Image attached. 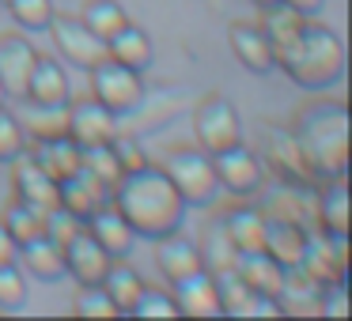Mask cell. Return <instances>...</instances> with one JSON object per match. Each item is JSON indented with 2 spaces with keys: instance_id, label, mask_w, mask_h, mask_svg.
Wrapping results in <instances>:
<instances>
[{
  "instance_id": "obj_11",
  "label": "cell",
  "mask_w": 352,
  "mask_h": 321,
  "mask_svg": "<svg viewBox=\"0 0 352 321\" xmlns=\"http://www.w3.org/2000/svg\"><path fill=\"white\" fill-rule=\"evenodd\" d=\"M170 295H175L178 313L186 318H220L223 302H220V287H216V276L208 268L182 276V280L170 283Z\"/></svg>"
},
{
  "instance_id": "obj_16",
  "label": "cell",
  "mask_w": 352,
  "mask_h": 321,
  "mask_svg": "<svg viewBox=\"0 0 352 321\" xmlns=\"http://www.w3.org/2000/svg\"><path fill=\"white\" fill-rule=\"evenodd\" d=\"M84 227L91 230L95 242H99L110 257H129L133 246H137V230H133L129 219L114 208V200H102V204L84 219Z\"/></svg>"
},
{
  "instance_id": "obj_27",
  "label": "cell",
  "mask_w": 352,
  "mask_h": 321,
  "mask_svg": "<svg viewBox=\"0 0 352 321\" xmlns=\"http://www.w3.org/2000/svg\"><path fill=\"white\" fill-rule=\"evenodd\" d=\"M19 253H23V265L31 268L38 280H61L65 276V250H61V242H54V238L46 235V230H42L38 238L19 246Z\"/></svg>"
},
{
  "instance_id": "obj_12",
  "label": "cell",
  "mask_w": 352,
  "mask_h": 321,
  "mask_svg": "<svg viewBox=\"0 0 352 321\" xmlns=\"http://www.w3.org/2000/svg\"><path fill=\"white\" fill-rule=\"evenodd\" d=\"M61 250H65V272H69L76 283H102L110 261H114L99 242H95V235L87 227H80L76 235L65 238Z\"/></svg>"
},
{
  "instance_id": "obj_37",
  "label": "cell",
  "mask_w": 352,
  "mask_h": 321,
  "mask_svg": "<svg viewBox=\"0 0 352 321\" xmlns=\"http://www.w3.org/2000/svg\"><path fill=\"white\" fill-rule=\"evenodd\" d=\"M23 147H27V132L19 125V117L0 106V163H12Z\"/></svg>"
},
{
  "instance_id": "obj_6",
  "label": "cell",
  "mask_w": 352,
  "mask_h": 321,
  "mask_svg": "<svg viewBox=\"0 0 352 321\" xmlns=\"http://www.w3.org/2000/svg\"><path fill=\"white\" fill-rule=\"evenodd\" d=\"M91 99H99L107 110L114 114H133L144 99V80L137 69L114 61V57H102L99 64H91Z\"/></svg>"
},
{
  "instance_id": "obj_21",
  "label": "cell",
  "mask_w": 352,
  "mask_h": 321,
  "mask_svg": "<svg viewBox=\"0 0 352 321\" xmlns=\"http://www.w3.org/2000/svg\"><path fill=\"white\" fill-rule=\"evenodd\" d=\"M303 246H307V230L299 219H292V215H265V242H261V250L269 257H276L284 268H292L303 257Z\"/></svg>"
},
{
  "instance_id": "obj_15",
  "label": "cell",
  "mask_w": 352,
  "mask_h": 321,
  "mask_svg": "<svg viewBox=\"0 0 352 321\" xmlns=\"http://www.w3.org/2000/svg\"><path fill=\"white\" fill-rule=\"evenodd\" d=\"M12 197L34 204L38 212H46V208L57 204V182L31 159V152H27V147L16 155V159H12Z\"/></svg>"
},
{
  "instance_id": "obj_43",
  "label": "cell",
  "mask_w": 352,
  "mask_h": 321,
  "mask_svg": "<svg viewBox=\"0 0 352 321\" xmlns=\"http://www.w3.org/2000/svg\"><path fill=\"white\" fill-rule=\"evenodd\" d=\"M254 4H258V8H265V4H273V0H254Z\"/></svg>"
},
{
  "instance_id": "obj_2",
  "label": "cell",
  "mask_w": 352,
  "mask_h": 321,
  "mask_svg": "<svg viewBox=\"0 0 352 321\" xmlns=\"http://www.w3.org/2000/svg\"><path fill=\"white\" fill-rule=\"evenodd\" d=\"M288 132L311 178H349V106L341 99H307Z\"/></svg>"
},
{
  "instance_id": "obj_35",
  "label": "cell",
  "mask_w": 352,
  "mask_h": 321,
  "mask_svg": "<svg viewBox=\"0 0 352 321\" xmlns=\"http://www.w3.org/2000/svg\"><path fill=\"white\" fill-rule=\"evenodd\" d=\"M8 12L23 31H46L54 19V0H8Z\"/></svg>"
},
{
  "instance_id": "obj_13",
  "label": "cell",
  "mask_w": 352,
  "mask_h": 321,
  "mask_svg": "<svg viewBox=\"0 0 352 321\" xmlns=\"http://www.w3.org/2000/svg\"><path fill=\"white\" fill-rule=\"evenodd\" d=\"M228 42H231V54L239 57V64H243L246 72H258V76H265V72L276 69L273 38L265 34V27H261V23H250V19H243V23H231Z\"/></svg>"
},
{
  "instance_id": "obj_31",
  "label": "cell",
  "mask_w": 352,
  "mask_h": 321,
  "mask_svg": "<svg viewBox=\"0 0 352 321\" xmlns=\"http://www.w3.org/2000/svg\"><path fill=\"white\" fill-rule=\"evenodd\" d=\"M0 223H4V227L12 230V238H16L19 246L42 235V212H38L34 204H27V200H16V197H12V204L4 208Z\"/></svg>"
},
{
  "instance_id": "obj_22",
  "label": "cell",
  "mask_w": 352,
  "mask_h": 321,
  "mask_svg": "<svg viewBox=\"0 0 352 321\" xmlns=\"http://www.w3.org/2000/svg\"><path fill=\"white\" fill-rule=\"evenodd\" d=\"M220 227L228 235V242L235 246V253L261 250V242H265V212L254 204H235L231 212H223Z\"/></svg>"
},
{
  "instance_id": "obj_32",
  "label": "cell",
  "mask_w": 352,
  "mask_h": 321,
  "mask_svg": "<svg viewBox=\"0 0 352 321\" xmlns=\"http://www.w3.org/2000/svg\"><path fill=\"white\" fill-rule=\"evenodd\" d=\"M303 19H307V16L292 8L288 0H273V4H265V8H261V27H265V34L273 38V46L288 38V34L296 31Z\"/></svg>"
},
{
  "instance_id": "obj_3",
  "label": "cell",
  "mask_w": 352,
  "mask_h": 321,
  "mask_svg": "<svg viewBox=\"0 0 352 321\" xmlns=\"http://www.w3.org/2000/svg\"><path fill=\"white\" fill-rule=\"evenodd\" d=\"M276 69L303 91H326L344 72V42L333 27L307 16L284 42H276Z\"/></svg>"
},
{
  "instance_id": "obj_42",
  "label": "cell",
  "mask_w": 352,
  "mask_h": 321,
  "mask_svg": "<svg viewBox=\"0 0 352 321\" xmlns=\"http://www.w3.org/2000/svg\"><path fill=\"white\" fill-rule=\"evenodd\" d=\"M4 99H8V91H4V84H0V106H4Z\"/></svg>"
},
{
  "instance_id": "obj_24",
  "label": "cell",
  "mask_w": 352,
  "mask_h": 321,
  "mask_svg": "<svg viewBox=\"0 0 352 321\" xmlns=\"http://www.w3.org/2000/svg\"><path fill=\"white\" fill-rule=\"evenodd\" d=\"M318 212V227L329 235H349V182L344 178H326L322 193L314 200Z\"/></svg>"
},
{
  "instance_id": "obj_38",
  "label": "cell",
  "mask_w": 352,
  "mask_h": 321,
  "mask_svg": "<svg viewBox=\"0 0 352 321\" xmlns=\"http://www.w3.org/2000/svg\"><path fill=\"white\" fill-rule=\"evenodd\" d=\"M27 302V280L19 265H0V310H19Z\"/></svg>"
},
{
  "instance_id": "obj_34",
  "label": "cell",
  "mask_w": 352,
  "mask_h": 321,
  "mask_svg": "<svg viewBox=\"0 0 352 321\" xmlns=\"http://www.w3.org/2000/svg\"><path fill=\"white\" fill-rule=\"evenodd\" d=\"M72 313H80V318H114L118 306L110 302L102 283H80L76 298H72Z\"/></svg>"
},
{
  "instance_id": "obj_30",
  "label": "cell",
  "mask_w": 352,
  "mask_h": 321,
  "mask_svg": "<svg viewBox=\"0 0 352 321\" xmlns=\"http://www.w3.org/2000/svg\"><path fill=\"white\" fill-rule=\"evenodd\" d=\"M80 19H84V23L91 27V31L99 34L102 42H107L110 34H118L125 23H129V16H125V8L118 4V0H84Z\"/></svg>"
},
{
  "instance_id": "obj_19",
  "label": "cell",
  "mask_w": 352,
  "mask_h": 321,
  "mask_svg": "<svg viewBox=\"0 0 352 321\" xmlns=\"http://www.w3.org/2000/svg\"><path fill=\"white\" fill-rule=\"evenodd\" d=\"M102 200H110V189L99 182V178L87 174L84 167H76V174H69V178L57 182V204H61L65 212H72L76 219H87Z\"/></svg>"
},
{
  "instance_id": "obj_8",
  "label": "cell",
  "mask_w": 352,
  "mask_h": 321,
  "mask_svg": "<svg viewBox=\"0 0 352 321\" xmlns=\"http://www.w3.org/2000/svg\"><path fill=\"white\" fill-rule=\"evenodd\" d=\"M212 167H216V182L220 189H228L231 197H254V193L265 185V163L254 155V147H246L243 140L223 152L212 155Z\"/></svg>"
},
{
  "instance_id": "obj_18",
  "label": "cell",
  "mask_w": 352,
  "mask_h": 321,
  "mask_svg": "<svg viewBox=\"0 0 352 321\" xmlns=\"http://www.w3.org/2000/svg\"><path fill=\"white\" fill-rule=\"evenodd\" d=\"M27 152L31 159L46 170L54 182L76 174L80 167V144L69 136V132H57V136H38V140H27Z\"/></svg>"
},
{
  "instance_id": "obj_1",
  "label": "cell",
  "mask_w": 352,
  "mask_h": 321,
  "mask_svg": "<svg viewBox=\"0 0 352 321\" xmlns=\"http://www.w3.org/2000/svg\"><path fill=\"white\" fill-rule=\"evenodd\" d=\"M110 200L129 219L137 238H152V242L178 230L186 215L182 193L175 189V182L167 178V170L160 163H140V167L122 170L118 185L110 189Z\"/></svg>"
},
{
  "instance_id": "obj_23",
  "label": "cell",
  "mask_w": 352,
  "mask_h": 321,
  "mask_svg": "<svg viewBox=\"0 0 352 321\" xmlns=\"http://www.w3.org/2000/svg\"><path fill=\"white\" fill-rule=\"evenodd\" d=\"M235 272L243 276V283L250 291H265V295H280L284 283V265L276 257H269L265 250H250L235 257Z\"/></svg>"
},
{
  "instance_id": "obj_17",
  "label": "cell",
  "mask_w": 352,
  "mask_h": 321,
  "mask_svg": "<svg viewBox=\"0 0 352 321\" xmlns=\"http://www.w3.org/2000/svg\"><path fill=\"white\" fill-rule=\"evenodd\" d=\"M155 265H160L163 280L175 283V280H182V276L205 268V261H201V246L193 242L190 235H182V230H170V235L155 238Z\"/></svg>"
},
{
  "instance_id": "obj_10",
  "label": "cell",
  "mask_w": 352,
  "mask_h": 321,
  "mask_svg": "<svg viewBox=\"0 0 352 321\" xmlns=\"http://www.w3.org/2000/svg\"><path fill=\"white\" fill-rule=\"evenodd\" d=\"M299 268H303L311 280H318L322 287L344 280V272H349V235H329V230L307 235Z\"/></svg>"
},
{
  "instance_id": "obj_40",
  "label": "cell",
  "mask_w": 352,
  "mask_h": 321,
  "mask_svg": "<svg viewBox=\"0 0 352 321\" xmlns=\"http://www.w3.org/2000/svg\"><path fill=\"white\" fill-rule=\"evenodd\" d=\"M12 261H19V242L12 238V230L0 223V265H12Z\"/></svg>"
},
{
  "instance_id": "obj_44",
  "label": "cell",
  "mask_w": 352,
  "mask_h": 321,
  "mask_svg": "<svg viewBox=\"0 0 352 321\" xmlns=\"http://www.w3.org/2000/svg\"><path fill=\"white\" fill-rule=\"evenodd\" d=\"M0 4H8V0H0Z\"/></svg>"
},
{
  "instance_id": "obj_41",
  "label": "cell",
  "mask_w": 352,
  "mask_h": 321,
  "mask_svg": "<svg viewBox=\"0 0 352 321\" xmlns=\"http://www.w3.org/2000/svg\"><path fill=\"white\" fill-rule=\"evenodd\" d=\"M288 4H292L296 12H303V16H314V12L322 8V0H288Z\"/></svg>"
},
{
  "instance_id": "obj_7",
  "label": "cell",
  "mask_w": 352,
  "mask_h": 321,
  "mask_svg": "<svg viewBox=\"0 0 352 321\" xmlns=\"http://www.w3.org/2000/svg\"><path fill=\"white\" fill-rule=\"evenodd\" d=\"M46 31L54 34V46L61 49V57L69 64H76V69H91V64H99L107 57V42L72 12H54Z\"/></svg>"
},
{
  "instance_id": "obj_28",
  "label": "cell",
  "mask_w": 352,
  "mask_h": 321,
  "mask_svg": "<svg viewBox=\"0 0 352 321\" xmlns=\"http://www.w3.org/2000/svg\"><path fill=\"white\" fill-rule=\"evenodd\" d=\"M19 125H23L27 140H38V136H57L65 132V106H46V102H31V99H19Z\"/></svg>"
},
{
  "instance_id": "obj_9",
  "label": "cell",
  "mask_w": 352,
  "mask_h": 321,
  "mask_svg": "<svg viewBox=\"0 0 352 321\" xmlns=\"http://www.w3.org/2000/svg\"><path fill=\"white\" fill-rule=\"evenodd\" d=\"M65 132L76 140L80 147H91V144H110L118 136V114L107 110L99 99H72L65 102Z\"/></svg>"
},
{
  "instance_id": "obj_26",
  "label": "cell",
  "mask_w": 352,
  "mask_h": 321,
  "mask_svg": "<svg viewBox=\"0 0 352 321\" xmlns=\"http://www.w3.org/2000/svg\"><path fill=\"white\" fill-rule=\"evenodd\" d=\"M140 287H144V276L137 272V268L129 265L125 257H114L107 268V276H102V291L110 295V302L118 306V313H129L133 302H137Z\"/></svg>"
},
{
  "instance_id": "obj_33",
  "label": "cell",
  "mask_w": 352,
  "mask_h": 321,
  "mask_svg": "<svg viewBox=\"0 0 352 321\" xmlns=\"http://www.w3.org/2000/svg\"><path fill=\"white\" fill-rule=\"evenodd\" d=\"M235 246L228 242V235H223L220 223H212V227L205 230V238H201V261H205L208 272H216V268H231L235 265Z\"/></svg>"
},
{
  "instance_id": "obj_29",
  "label": "cell",
  "mask_w": 352,
  "mask_h": 321,
  "mask_svg": "<svg viewBox=\"0 0 352 321\" xmlns=\"http://www.w3.org/2000/svg\"><path fill=\"white\" fill-rule=\"evenodd\" d=\"M80 167L87 170L91 178H99L107 189H114L118 178H122V159H118V147L114 140L110 144H91V147H80Z\"/></svg>"
},
{
  "instance_id": "obj_5",
  "label": "cell",
  "mask_w": 352,
  "mask_h": 321,
  "mask_svg": "<svg viewBox=\"0 0 352 321\" xmlns=\"http://www.w3.org/2000/svg\"><path fill=\"white\" fill-rule=\"evenodd\" d=\"M193 136H197V147H205L208 155L239 144V140H243V121H239L235 102L220 91L205 95V99L193 106Z\"/></svg>"
},
{
  "instance_id": "obj_4",
  "label": "cell",
  "mask_w": 352,
  "mask_h": 321,
  "mask_svg": "<svg viewBox=\"0 0 352 321\" xmlns=\"http://www.w3.org/2000/svg\"><path fill=\"white\" fill-rule=\"evenodd\" d=\"M167 170V178L175 182V189L182 193L186 208L197 204V208H208L216 204L220 197V182H216V167H212V155L197 144H178V147H167L160 163Z\"/></svg>"
},
{
  "instance_id": "obj_14",
  "label": "cell",
  "mask_w": 352,
  "mask_h": 321,
  "mask_svg": "<svg viewBox=\"0 0 352 321\" xmlns=\"http://www.w3.org/2000/svg\"><path fill=\"white\" fill-rule=\"evenodd\" d=\"M34 57H38V49L19 31L0 34V84H4L8 99H23L27 80H31V69H34Z\"/></svg>"
},
{
  "instance_id": "obj_36",
  "label": "cell",
  "mask_w": 352,
  "mask_h": 321,
  "mask_svg": "<svg viewBox=\"0 0 352 321\" xmlns=\"http://www.w3.org/2000/svg\"><path fill=\"white\" fill-rule=\"evenodd\" d=\"M133 318H175L178 306H175V295H170L167 287H140L137 302H133Z\"/></svg>"
},
{
  "instance_id": "obj_25",
  "label": "cell",
  "mask_w": 352,
  "mask_h": 321,
  "mask_svg": "<svg viewBox=\"0 0 352 321\" xmlns=\"http://www.w3.org/2000/svg\"><path fill=\"white\" fill-rule=\"evenodd\" d=\"M107 57H114V61L129 64V69H137V72H144L148 64H152L155 49H152L148 31H140L137 23H125L118 34H110V38H107Z\"/></svg>"
},
{
  "instance_id": "obj_20",
  "label": "cell",
  "mask_w": 352,
  "mask_h": 321,
  "mask_svg": "<svg viewBox=\"0 0 352 321\" xmlns=\"http://www.w3.org/2000/svg\"><path fill=\"white\" fill-rule=\"evenodd\" d=\"M23 99L46 102V106H65L69 102V72H65V64L57 57H50V54L34 57V69H31V80H27Z\"/></svg>"
},
{
  "instance_id": "obj_39",
  "label": "cell",
  "mask_w": 352,
  "mask_h": 321,
  "mask_svg": "<svg viewBox=\"0 0 352 321\" xmlns=\"http://www.w3.org/2000/svg\"><path fill=\"white\" fill-rule=\"evenodd\" d=\"M239 318H284L280 295H265V291H250L239 310Z\"/></svg>"
}]
</instances>
